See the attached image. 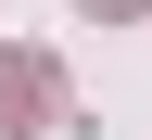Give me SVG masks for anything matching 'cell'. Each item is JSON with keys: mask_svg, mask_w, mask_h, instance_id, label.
Instances as JSON below:
<instances>
[{"mask_svg": "<svg viewBox=\"0 0 152 140\" xmlns=\"http://www.w3.org/2000/svg\"><path fill=\"white\" fill-rule=\"evenodd\" d=\"M51 115H64L51 64H38V51H0V127H51Z\"/></svg>", "mask_w": 152, "mask_h": 140, "instance_id": "6da1fadb", "label": "cell"}, {"mask_svg": "<svg viewBox=\"0 0 152 140\" xmlns=\"http://www.w3.org/2000/svg\"><path fill=\"white\" fill-rule=\"evenodd\" d=\"M102 13H114V26H127V13H152V0H89V26H102Z\"/></svg>", "mask_w": 152, "mask_h": 140, "instance_id": "7a4b0ae2", "label": "cell"}]
</instances>
